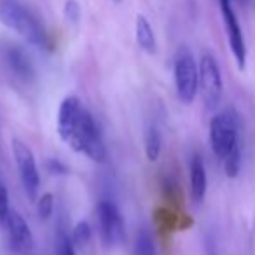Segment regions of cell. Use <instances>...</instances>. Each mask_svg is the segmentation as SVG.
<instances>
[{
    "label": "cell",
    "instance_id": "6da1fadb",
    "mask_svg": "<svg viewBox=\"0 0 255 255\" xmlns=\"http://www.w3.org/2000/svg\"><path fill=\"white\" fill-rule=\"evenodd\" d=\"M58 136L74 152L82 154L95 163H105L107 149L95 117L77 96H65L58 109Z\"/></svg>",
    "mask_w": 255,
    "mask_h": 255
},
{
    "label": "cell",
    "instance_id": "7a4b0ae2",
    "mask_svg": "<svg viewBox=\"0 0 255 255\" xmlns=\"http://www.w3.org/2000/svg\"><path fill=\"white\" fill-rule=\"evenodd\" d=\"M0 23L32 46H49V37L42 21L19 0H0Z\"/></svg>",
    "mask_w": 255,
    "mask_h": 255
},
{
    "label": "cell",
    "instance_id": "3957f363",
    "mask_svg": "<svg viewBox=\"0 0 255 255\" xmlns=\"http://www.w3.org/2000/svg\"><path fill=\"white\" fill-rule=\"evenodd\" d=\"M210 145L220 161L240 147V116L233 109L215 114L210 121Z\"/></svg>",
    "mask_w": 255,
    "mask_h": 255
},
{
    "label": "cell",
    "instance_id": "277c9868",
    "mask_svg": "<svg viewBox=\"0 0 255 255\" xmlns=\"http://www.w3.org/2000/svg\"><path fill=\"white\" fill-rule=\"evenodd\" d=\"M173 79L177 96L182 103L191 105L199 93V63H196L191 51L182 49L175 58Z\"/></svg>",
    "mask_w": 255,
    "mask_h": 255
},
{
    "label": "cell",
    "instance_id": "5b68a950",
    "mask_svg": "<svg viewBox=\"0 0 255 255\" xmlns=\"http://www.w3.org/2000/svg\"><path fill=\"white\" fill-rule=\"evenodd\" d=\"M11 149L23 189H25L26 196L32 201H35L39 198L37 194H39V187H40V173H39L35 156H33L28 143L23 142L21 138H12Z\"/></svg>",
    "mask_w": 255,
    "mask_h": 255
},
{
    "label": "cell",
    "instance_id": "8992f818",
    "mask_svg": "<svg viewBox=\"0 0 255 255\" xmlns=\"http://www.w3.org/2000/svg\"><path fill=\"white\" fill-rule=\"evenodd\" d=\"M199 95L208 110H215L224 95L222 74L217 60L210 53H205L199 60Z\"/></svg>",
    "mask_w": 255,
    "mask_h": 255
},
{
    "label": "cell",
    "instance_id": "52a82bcc",
    "mask_svg": "<svg viewBox=\"0 0 255 255\" xmlns=\"http://www.w3.org/2000/svg\"><path fill=\"white\" fill-rule=\"evenodd\" d=\"M100 238L105 247H119L126 240V224L112 201H100L96 206Z\"/></svg>",
    "mask_w": 255,
    "mask_h": 255
},
{
    "label": "cell",
    "instance_id": "ba28073f",
    "mask_svg": "<svg viewBox=\"0 0 255 255\" xmlns=\"http://www.w3.org/2000/svg\"><path fill=\"white\" fill-rule=\"evenodd\" d=\"M219 7L224 19V26H226V35L231 53H233L234 60H236L238 68L245 70V67H247V44H245L243 30H241L238 16L234 12L233 2L231 0H219Z\"/></svg>",
    "mask_w": 255,
    "mask_h": 255
},
{
    "label": "cell",
    "instance_id": "9c48e42d",
    "mask_svg": "<svg viewBox=\"0 0 255 255\" xmlns=\"http://www.w3.org/2000/svg\"><path fill=\"white\" fill-rule=\"evenodd\" d=\"M4 231L7 233V240L11 243V248L16 254L28 255L33 250V234L30 229L28 222L23 219V215H19V212L11 208L5 220Z\"/></svg>",
    "mask_w": 255,
    "mask_h": 255
},
{
    "label": "cell",
    "instance_id": "30bf717a",
    "mask_svg": "<svg viewBox=\"0 0 255 255\" xmlns=\"http://www.w3.org/2000/svg\"><path fill=\"white\" fill-rule=\"evenodd\" d=\"M206 189H208V177H206L205 161L199 154H194L189 163V191L192 201L199 205L205 199Z\"/></svg>",
    "mask_w": 255,
    "mask_h": 255
},
{
    "label": "cell",
    "instance_id": "8fae6325",
    "mask_svg": "<svg viewBox=\"0 0 255 255\" xmlns=\"http://www.w3.org/2000/svg\"><path fill=\"white\" fill-rule=\"evenodd\" d=\"M135 39L140 49L145 51L147 54H156L157 51V40L154 33L152 25L143 14H138L135 19Z\"/></svg>",
    "mask_w": 255,
    "mask_h": 255
},
{
    "label": "cell",
    "instance_id": "7c38bea8",
    "mask_svg": "<svg viewBox=\"0 0 255 255\" xmlns=\"http://www.w3.org/2000/svg\"><path fill=\"white\" fill-rule=\"evenodd\" d=\"M5 58H7V63H9V67H11V70L14 72L19 79H23V81L33 79V75H35L33 65H32V61H30V58L26 56L21 49L11 47V49L7 51V56Z\"/></svg>",
    "mask_w": 255,
    "mask_h": 255
},
{
    "label": "cell",
    "instance_id": "4fadbf2b",
    "mask_svg": "<svg viewBox=\"0 0 255 255\" xmlns=\"http://www.w3.org/2000/svg\"><path fill=\"white\" fill-rule=\"evenodd\" d=\"M143 149H145V156L150 163L159 159L161 149H163V138H161V133L157 129V126L150 124L147 126L145 135H143Z\"/></svg>",
    "mask_w": 255,
    "mask_h": 255
},
{
    "label": "cell",
    "instance_id": "5bb4252c",
    "mask_svg": "<svg viewBox=\"0 0 255 255\" xmlns=\"http://www.w3.org/2000/svg\"><path fill=\"white\" fill-rule=\"evenodd\" d=\"M133 255H154V240L149 229H140L133 245Z\"/></svg>",
    "mask_w": 255,
    "mask_h": 255
},
{
    "label": "cell",
    "instance_id": "9a60e30c",
    "mask_svg": "<svg viewBox=\"0 0 255 255\" xmlns=\"http://www.w3.org/2000/svg\"><path fill=\"white\" fill-rule=\"evenodd\" d=\"M91 236H93V229H91V226H89V222H86V220H79L74 226L72 234H70L75 247H84V245H88Z\"/></svg>",
    "mask_w": 255,
    "mask_h": 255
},
{
    "label": "cell",
    "instance_id": "2e32d148",
    "mask_svg": "<svg viewBox=\"0 0 255 255\" xmlns=\"http://www.w3.org/2000/svg\"><path fill=\"white\" fill-rule=\"evenodd\" d=\"M37 206V215L40 220H49L54 212V196L51 192H44L35 199Z\"/></svg>",
    "mask_w": 255,
    "mask_h": 255
},
{
    "label": "cell",
    "instance_id": "e0dca14e",
    "mask_svg": "<svg viewBox=\"0 0 255 255\" xmlns=\"http://www.w3.org/2000/svg\"><path fill=\"white\" fill-rule=\"evenodd\" d=\"M222 163H224V171H226L227 177L236 178L241 170V147H236Z\"/></svg>",
    "mask_w": 255,
    "mask_h": 255
},
{
    "label": "cell",
    "instance_id": "ac0fdd59",
    "mask_svg": "<svg viewBox=\"0 0 255 255\" xmlns=\"http://www.w3.org/2000/svg\"><path fill=\"white\" fill-rule=\"evenodd\" d=\"M56 255H75L74 241L63 231H58L56 234Z\"/></svg>",
    "mask_w": 255,
    "mask_h": 255
},
{
    "label": "cell",
    "instance_id": "d6986e66",
    "mask_svg": "<svg viewBox=\"0 0 255 255\" xmlns=\"http://www.w3.org/2000/svg\"><path fill=\"white\" fill-rule=\"evenodd\" d=\"M11 212V205H9V192L7 187L4 185V182L0 180V227L4 229L5 220H7V215Z\"/></svg>",
    "mask_w": 255,
    "mask_h": 255
},
{
    "label": "cell",
    "instance_id": "ffe728a7",
    "mask_svg": "<svg viewBox=\"0 0 255 255\" xmlns=\"http://www.w3.org/2000/svg\"><path fill=\"white\" fill-rule=\"evenodd\" d=\"M65 18L74 23L79 21V18H81V7H79V4L75 0H68L67 4H65Z\"/></svg>",
    "mask_w": 255,
    "mask_h": 255
},
{
    "label": "cell",
    "instance_id": "44dd1931",
    "mask_svg": "<svg viewBox=\"0 0 255 255\" xmlns=\"http://www.w3.org/2000/svg\"><path fill=\"white\" fill-rule=\"evenodd\" d=\"M47 170H49V173H53V175H67L68 173V168L65 166L60 159H56V157L47 161Z\"/></svg>",
    "mask_w": 255,
    "mask_h": 255
},
{
    "label": "cell",
    "instance_id": "7402d4cb",
    "mask_svg": "<svg viewBox=\"0 0 255 255\" xmlns=\"http://www.w3.org/2000/svg\"><path fill=\"white\" fill-rule=\"evenodd\" d=\"M114 2H121V0H114Z\"/></svg>",
    "mask_w": 255,
    "mask_h": 255
}]
</instances>
